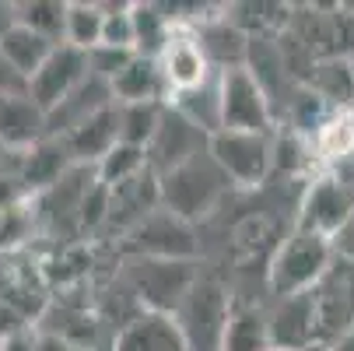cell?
I'll return each mask as SVG.
<instances>
[{"mask_svg": "<svg viewBox=\"0 0 354 351\" xmlns=\"http://www.w3.org/2000/svg\"><path fill=\"white\" fill-rule=\"evenodd\" d=\"M333 239L306 232V228H291L267 260L263 271V285H267V298H288V295H301L313 291L319 285V278L330 271L333 264Z\"/></svg>", "mask_w": 354, "mask_h": 351, "instance_id": "cell-1", "label": "cell"}, {"mask_svg": "<svg viewBox=\"0 0 354 351\" xmlns=\"http://www.w3.org/2000/svg\"><path fill=\"white\" fill-rule=\"evenodd\" d=\"M235 303L239 298L218 274L200 271L172 313L179 323V334L186 341V351H221Z\"/></svg>", "mask_w": 354, "mask_h": 351, "instance_id": "cell-2", "label": "cell"}, {"mask_svg": "<svg viewBox=\"0 0 354 351\" xmlns=\"http://www.w3.org/2000/svg\"><path fill=\"white\" fill-rule=\"evenodd\" d=\"M158 193H162L165 211H172L183 222L196 225V222L211 218L221 208V200L232 193V183L214 165V159L204 152V155L189 159L186 165L158 176Z\"/></svg>", "mask_w": 354, "mask_h": 351, "instance_id": "cell-3", "label": "cell"}, {"mask_svg": "<svg viewBox=\"0 0 354 351\" xmlns=\"http://www.w3.org/2000/svg\"><path fill=\"white\" fill-rule=\"evenodd\" d=\"M207 155L225 172L232 190H260L274 176V134L218 130L207 141Z\"/></svg>", "mask_w": 354, "mask_h": 351, "instance_id": "cell-4", "label": "cell"}, {"mask_svg": "<svg viewBox=\"0 0 354 351\" xmlns=\"http://www.w3.org/2000/svg\"><path fill=\"white\" fill-rule=\"evenodd\" d=\"M221 130H245V134H277V106L267 88L257 81L249 67L221 71Z\"/></svg>", "mask_w": 354, "mask_h": 351, "instance_id": "cell-5", "label": "cell"}, {"mask_svg": "<svg viewBox=\"0 0 354 351\" xmlns=\"http://www.w3.org/2000/svg\"><path fill=\"white\" fill-rule=\"evenodd\" d=\"M127 249L133 260H172V264H196L200 257V232L196 225L183 222L179 215L155 208L137 228L127 232Z\"/></svg>", "mask_w": 354, "mask_h": 351, "instance_id": "cell-6", "label": "cell"}, {"mask_svg": "<svg viewBox=\"0 0 354 351\" xmlns=\"http://www.w3.org/2000/svg\"><path fill=\"white\" fill-rule=\"evenodd\" d=\"M351 215H354V186L340 172H319L301 190L295 228L333 239Z\"/></svg>", "mask_w": 354, "mask_h": 351, "instance_id": "cell-7", "label": "cell"}, {"mask_svg": "<svg viewBox=\"0 0 354 351\" xmlns=\"http://www.w3.org/2000/svg\"><path fill=\"white\" fill-rule=\"evenodd\" d=\"M313 303H316L319 348H330L354 327V264L333 257L330 271L313 288Z\"/></svg>", "mask_w": 354, "mask_h": 351, "instance_id": "cell-8", "label": "cell"}, {"mask_svg": "<svg viewBox=\"0 0 354 351\" xmlns=\"http://www.w3.org/2000/svg\"><path fill=\"white\" fill-rule=\"evenodd\" d=\"M196 264H172V260H133L130 267V291L137 295L140 309L176 313L183 295L196 281Z\"/></svg>", "mask_w": 354, "mask_h": 351, "instance_id": "cell-9", "label": "cell"}, {"mask_svg": "<svg viewBox=\"0 0 354 351\" xmlns=\"http://www.w3.org/2000/svg\"><path fill=\"white\" fill-rule=\"evenodd\" d=\"M267 323H270L274 351H316L319 348L313 291L288 295V298H267Z\"/></svg>", "mask_w": 354, "mask_h": 351, "instance_id": "cell-10", "label": "cell"}, {"mask_svg": "<svg viewBox=\"0 0 354 351\" xmlns=\"http://www.w3.org/2000/svg\"><path fill=\"white\" fill-rule=\"evenodd\" d=\"M207 141L211 137L204 130H196L189 120H183L176 109L165 106V116L158 123V134H155V141L147 144V165H151V172H155V176H165V172L186 165L189 159L204 155L207 152Z\"/></svg>", "mask_w": 354, "mask_h": 351, "instance_id": "cell-11", "label": "cell"}, {"mask_svg": "<svg viewBox=\"0 0 354 351\" xmlns=\"http://www.w3.org/2000/svg\"><path fill=\"white\" fill-rule=\"evenodd\" d=\"M88 78H91L88 53H81V49L64 42V46L53 49V57L42 64V71L28 81V95L49 113V109H57L71 91H77Z\"/></svg>", "mask_w": 354, "mask_h": 351, "instance_id": "cell-12", "label": "cell"}, {"mask_svg": "<svg viewBox=\"0 0 354 351\" xmlns=\"http://www.w3.org/2000/svg\"><path fill=\"white\" fill-rule=\"evenodd\" d=\"M158 71H162L169 98L179 95V91H189L196 84H204V81H211L218 74L211 67V60L204 57V49H200V39H196L193 28H176V35L169 39V46L162 49V57H158Z\"/></svg>", "mask_w": 354, "mask_h": 351, "instance_id": "cell-13", "label": "cell"}, {"mask_svg": "<svg viewBox=\"0 0 354 351\" xmlns=\"http://www.w3.org/2000/svg\"><path fill=\"white\" fill-rule=\"evenodd\" d=\"M113 351H186V341L172 313L137 309L130 320L116 327Z\"/></svg>", "mask_w": 354, "mask_h": 351, "instance_id": "cell-14", "label": "cell"}, {"mask_svg": "<svg viewBox=\"0 0 354 351\" xmlns=\"http://www.w3.org/2000/svg\"><path fill=\"white\" fill-rule=\"evenodd\" d=\"M49 137V116L28 91L0 95V144L8 152H28Z\"/></svg>", "mask_w": 354, "mask_h": 351, "instance_id": "cell-15", "label": "cell"}, {"mask_svg": "<svg viewBox=\"0 0 354 351\" xmlns=\"http://www.w3.org/2000/svg\"><path fill=\"white\" fill-rule=\"evenodd\" d=\"M196 39H200V49H204V57L211 60V67L221 74V71H235V67H245L249 60V35L235 25V18L228 15H207L196 21Z\"/></svg>", "mask_w": 354, "mask_h": 351, "instance_id": "cell-16", "label": "cell"}, {"mask_svg": "<svg viewBox=\"0 0 354 351\" xmlns=\"http://www.w3.org/2000/svg\"><path fill=\"white\" fill-rule=\"evenodd\" d=\"M60 141H64V147H67V155H71L74 165L95 169L120 144V113H116V102L109 109H102L98 116H91L88 123H81L77 130H71L67 137H60Z\"/></svg>", "mask_w": 354, "mask_h": 351, "instance_id": "cell-17", "label": "cell"}, {"mask_svg": "<svg viewBox=\"0 0 354 351\" xmlns=\"http://www.w3.org/2000/svg\"><path fill=\"white\" fill-rule=\"evenodd\" d=\"M116 102L113 98V88H109V81H102V78H88L77 91H71L64 102L57 106V109H49L46 116H49V137H67L71 130H77L81 123H88L91 116H98L102 109H109Z\"/></svg>", "mask_w": 354, "mask_h": 351, "instance_id": "cell-18", "label": "cell"}, {"mask_svg": "<svg viewBox=\"0 0 354 351\" xmlns=\"http://www.w3.org/2000/svg\"><path fill=\"white\" fill-rule=\"evenodd\" d=\"M15 155H18V176L28 193H46L74 169L60 137H46L35 147H28V152H15Z\"/></svg>", "mask_w": 354, "mask_h": 351, "instance_id": "cell-19", "label": "cell"}, {"mask_svg": "<svg viewBox=\"0 0 354 351\" xmlns=\"http://www.w3.org/2000/svg\"><path fill=\"white\" fill-rule=\"evenodd\" d=\"M113 98L116 106H137V102H165L169 91H165V81H162V71H158V60L151 57H133L113 81Z\"/></svg>", "mask_w": 354, "mask_h": 351, "instance_id": "cell-20", "label": "cell"}, {"mask_svg": "<svg viewBox=\"0 0 354 351\" xmlns=\"http://www.w3.org/2000/svg\"><path fill=\"white\" fill-rule=\"evenodd\" d=\"M313 159L323 165V172L340 169L354 159V109H333L323 127L309 137Z\"/></svg>", "mask_w": 354, "mask_h": 351, "instance_id": "cell-21", "label": "cell"}, {"mask_svg": "<svg viewBox=\"0 0 354 351\" xmlns=\"http://www.w3.org/2000/svg\"><path fill=\"white\" fill-rule=\"evenodd\" d=\"M221 351H270L267 303H235Z\"/></svg>", "mask_w": 354, "mask_h": 351, "instance_id": "cell-22", "label": "cell"}, {"mask_svg": "<svg viewBox=\"0 0 354 351\" xmlns=\"http://www.w3.org/2000/svg\"><path fill=\"white\" fill-rule=\"evenodd\" d=\"M165 106L176 109L183 120H189L196 130H204L207 137H214L221 130V88H218V74L211 81H204V84L189 88V91L172 95Z\"/></svg>", "mask_w": 354, "mask_h": 351, "instance_id": "cell-23", "label": "cell"}, {"mask_svg": "<svg viewBox=\"0 0 354 351\" xmlns=\"http://www.w3.org/2000/svg\"><path fill=\"white\" fill-rule=\"evenodd\" d=\"M130 18H133V46H137V57L158 60L162 49L169 46V39L176 35V25H172L165 4H144V0H133V4H130Z\"/></svg>", "mask_w": 354, "mask_h": 351, "instance_id": "cell-24", "label": "cell"}, {"mask_svg": "<svg viewBox=\"0 0 354 351\" xmlns=\"http://www.w3.org/2000/svg\"><path fill=\"white\" fill-rule=\"evenodd\" d=\"M53 49H57V42L35 35L32 28H25V25H18V21H15L11 32H4V39H0V53L8 57V64H11L25 81H32V78L42 71V64L53 57Z\"/></svg>", "mask_w": 354, "mask_h": 351, "instance_id": "cell-25", "label": "cell"}, {"mask_svg": "<svg viewBox=\"0 0 354 351\" xmlns=\"http://www.w3.org/2000/svg\"><path fill=\"white\" fill-rule=\"evenodd\" d=\"M106 32V4L98 0H67V25H64V42L91 53L95 46H102Z\"/></svg>", "mask_w": 354, "mask_h": 351, "instance_id": "cell-26", "label": "cell"}, {"mask_svg": "<svg viewBox=\"0 0 354 351\" xmlns=\"http://www.w3.org/2000/svg\"><path fill=\"white\" fill-rule=\"evenodd\" d=\"M15 21L32 28L35 35L64 46V25H67V0H18Z\"/></svg>", "mask_w": 354, "mask_h": 351, "instance_id": "cell-27", "label": "cell"}, {"mask_svg": "<svg viewBox=\"0 0 354 351\" xmlns=\"http://www.w3.org/2000/svg\"><path fill=\"white\" fill-rule=\"evenodd\" d=\"M147 169L151 165H147V152H144V147H133V144H123L120 141L113 152L95 165V179L102 183V186H109V190H116L123 183L140 179Z\"/></svg>", "mask_w": 354, "mask_h": 351, "instance_id": "cell-28", "label": "cell"}, {"mask_svg": "<svg viewBox=\"0 0 354 351\" xmlns=\"http://www.w3.org/2000/svg\"><path fill=\"white\" fill-rule=\"evenodd\" d=\"M120 113V141L123 144H133V147H144L155 141L158 134V123L165 116V102H137V106H116Z\"/></svg>", "mask_w": 354, "mask_h": 351, "instance_id": "cell-29", "label": "cell"}, {"mask_svg": "<svg viewBox=\"0 0 354 351\" xmlns=\"http://www.w3.org/2000/svg\"><path fill=\"white\" fill-rule=\"evenodd\" d=\"M102 46H116V49H133V18H130V4H106V32H102Z\"/></svg>", "mask_w": 354, "mask_h": 351, "instance_id": "cell-30", "label": "cell"}, {"mask_svg": "<svg viewBox=\"0 0 354 351\" xmlns=\"http://www.w3.org/2000/svg\"><path fill=\"white\" fill-rule=\"evenodd\" d=\"M137 53L133 49H116V46H95L91 53H88V67L95 78H102V81H113Z\"/></svg>", "mask_w": 354, "mask_h": 351, "instance_id": "cell-31", "label": "cell"}, {"mask_svg": "<svg viewBox=\"0 0 354 351\" xmlns=\"http://www.w3.org/2000/svg\"><path fill=\"white\" fill-rule=\"evenodd\" d=\"M28 91V81L8 64V57L0 53V95H21Z\"/></svg>", "mask_w": 354, "mask_h": 351, "instance_id": "cell-32", "label": "cell"}, {"mask_svg": "<svg viewBox=\"0 0 354 351\" xmlns=\"http://www.w3.org/2000/svg\"><path fill=\"white\" fill-rule=\"evenodd\" d=\"M333 253L347 264H354V215L344 222V228L333 235Z\"/></svg>", "mask_w": 354, "mask_h": 351, "instance_id": "cell-33", "label": "cell"}, {"mask_svg": "<svg viewBox=\"0 0 354 351\" xmlns=\"http://www.w3.org/2000/svg\"><path fill=\"white\" fill-rule=\"evenodd\" d=\"M39 337L28 334V330H11L4 341H0V351H35Z\"/></svg>", "mask_w": 354, "mask_h": 351, "instance_id": "cell-34", "label": "cell"}, {"mask_svg": "<svg viewBox=\"0 0 354 351\" xmlns=\"http://www.w3.org/2000/svg\"><path fill=\"white\" fill-rule=\"evenodd\" d=\"M35 351H74V344L67 337H60V334H39Z\"/></svg>", "mask_w": 354, "mask_h": 351, "instance_id": "cell-35", "label": "cell"}, {"mask_svg": "<svg viewBox=\"0 0 354 351\" xmlns=\"http://www.w3.org/2000/svg\"><path fill=\"white\" fill-rule=\"evenodd\" d=\"M15 28V0H0V39Z\"/></svg>", "mask_w": 354, "mask_h": 351, "instance_id": "cell-36", "label": "cell"}, {"mask_svg": "<svg viewBox=\"0 0 354 351\" xmlns=\"http://www.w3.org/2000/svg\"><path fill=\"white\" fill-rule=\"evenodd\" d=\"M330 351H354V327H351V330H347L337 344H330Z\"/></svg>", "mask_w": 354, "mask_h": 351, "instance_id": "cell-37", "label": "cell"}, {"mask_svg": "<svg viewBox=\"0 0 354 351\" xmlns=\"http://www.w3.org/2000/svg\"><path fill=\"white\" fill-rule=\"evenodd\" d=\"M4 155H8V147H4V144H0V169H4Z\"/></svg>", "mask_w": 354, "mask_h": 351, "instance_id": "cell-38", "label": "cell"}, {"mask_svg": "<svg viewBox=\"0 0 354 351\" xmlns=\"http://www.w3.org/2000/svg\"><path fill=\"white\" fill-rule=\"evenodd\" d=\"M316 351H330V348H316Z\"/></svg>", "mask_w": 354, "mask_h": 351, "instance_id": "cell-39", "label": "cell"}, {"mask_svg": "<svg viewBox=\"0 0 354 351\" xmlns=\"http://www.w3.org/2000/svg\"><path fill=\"white\" fill-rule=\"evenodd\" d=\"M270 351H274V348H270Z\"/></svg>", "mask_w": 354, "mask_h": 351, "instance_id": "cell-40", "label": "cell"}]
</instances>
